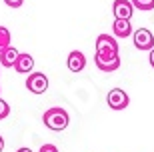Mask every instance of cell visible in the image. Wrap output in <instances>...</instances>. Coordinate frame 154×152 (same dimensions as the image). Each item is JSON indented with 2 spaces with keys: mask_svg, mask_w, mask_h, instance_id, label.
Listing matches in <instances>:
<instances>
[{
  "mask_svg": "<svg viewBox=\"0 0 154 152\" xmlns=\"http://www.w3.org/2000/svg\"><path fill=\"white\" fill-rule=\"evenodd\" d=\"M112 32H114V36H118V38L130 36L132 34L130 20H114V24H112Z\"/></svg>",
  "mask_w": 154,
  "mask_h": 152,
  "instance_id": "cell-11",
  "label": "cell"
},
{
  "mask_svg": "<svg viewBox=\"0 0 154 152\" xmlns=\"http://www.w3.org/2000/svg\"><path fill=\"white\" fill-rule=\"evenodd\" d=\"M112 12H114V20H130L134 8H132L130 0H114Z\"/></svg>",
  "mask_w": 154,
  "mask_h": 152,
  "instance_id": "cell-6",
  "label": "cell"
},
{
  "mask_svg": "<svg viewBox=\"0 0 154 152\" xmlns=\"http://www.w3.org/2000/svg\"><path fill=\"white\" fill-rule=\"evenodd\" d=\"M8 114H10V106H8V102L0 98V120H4Z\"/></svg>",
  "mask_w": 154,
  "mask_h": 152,
  "instance_id": "cell-14",
  "label": "cell"
},
{
  "mask_svg": "<svg viewBox=\"0 0 154 152\" xmlns=\"http://www.w3.org/2000/svg\"><path fill=\"white\" fill-rule=\"evenodd\" d=\"M18 54H20V52H18L14 46H8L6 50L0 52V64L6 66V68H12V66H14V62H16V58H18Z\"/></svg>",
  "mask_w": 154,
  "mask_h": 152,
  "instance_id": "cell-10",
  "label": "cell"
},
{
  "mask_svg": "<svg viewBox=\"0 0 154 152\" xmlns=\"http://www.w3.org/2000/svg\"><path fill=\"white\" fill-rule=\"evenodd\" d=\"M10 44V32H8V28H4V26H0V52L6 50Z\"/></svg>",
  "mask_w": 154,
  "mask_h": 152,
  "instance_id": "cell-12",
  "label": "cell"
},
{
  "mask_svg": "<svg viewBox=\"0 0 154 152\" xmlns=\"http://www.w3.org/2000/svg\"><path fill=\"white\" fill-rule=\"evenodd\" d=\"M16 152H32V150H30V148H18Z\"/></svg>",
  "mask_w": 154,
  "mask_h": 152,
  "instance_id": "cell-19",
  "label": "cell"
},
{
  "mask_svg": "<svg viewBox=\"0 0 154 152\" xmlns=\"http://www.w3.org/2000/svg\"><path fill=\"white\" fill-rule=\"evenodd\" d=\"M96 56H118V42L114 36L100 34L96 38Z\"/></svg>",
  "mask_w": 154,
  "mask_h": 152,
  "instance_id": "cell-2",
  "label": "cell"
},
{
  "mask_svg": "<svg viewBox=\"0 0 154 152\" xmlns=\"http://www.w3.org/2000/svg\"><path fill=\"white\" fill-rule=\"evenodd\" d=\"M148 60H150V66L154 68V48H152V50H150V58H148Z\"/></svg>",
  "mask_w": 154,
  "mask_h": 152,
  "instance_id": "cell-17",
  "label": "cell"
},
{
  "mask_svg": "<svg viewBox=\"0 0 154 152\" xmlns=\"http://www.w3.org/2000/svg\"><path fill=\"white\" fill-rule=\"evenodd\" d=\"M4 150V138H2V136H0V152Z\"/></svg>",
  "mask_w": 154,
  "mask_h": 152,
  "instance_id": "cell-18",
  "label": "cell"
},
{
  "mask_svg": "<svg viewBox=\"0 0 154 152\" xmlns=\"http://www.w3.org/2000/svg\"><path fill=\"white\" fill-rule=\"evenodd\" d=\"M66 64H68V70H70V72H82V70H84V66H86V56L80 50H72L68 54Z\"/></svg>",
  "mask_w": 154,
  "mask_h": 152,
  "instance_id": "cell-8",
  "label": "cell"
},
{
  "mask_svg": "<svg viewBox=\"0 0 154 152\" xmlns=\"http://www.w3.org/2000/svg\"><path fill=\"white\" fill-rule=\"evenodd\" d=\"M106 102H108V106L112 110H124L128 104H130V98L126 94L122 88H112L106 96Z\"/></svg>",
  "mask_w": 154,
  "mask_h": 152,
  "instance_id": "cell-5",
  "label": "cell"
},
{
  "mask_svg": "<svg viewBox=\"0 0 154 152\" xmlns=\"http://www.w3.org/2000/svg\"><path fill=\"white\" fill-rule=\"evenodd\" d=\"M38 152H58V148L54 146V144H42Z\"/></svg>",
  "mask_w": 154,
  "mask_h": 152,
  "instance_id": "cell-15",
  "label": "cell"
},
{
  "mask_svg": "<svg viewBox=\"0 0 154 152\" xmlns=\"http://www.w3.org/2000/svg\"><path fill=\"white\" fill-rule=\"evenodd\" d=\"M94 64L102 72H114L120 68V56H96L94 54Z\"/></svg>",
  "mask_w": 154,
  "mask_h": 152,
  "instance_id": "cell-7",
  "label": "cell"
},
{
  "mask_svg": "<svg viewBox=\"0 0 154 152\" xmlns=\"http://www.w3.org/2000/svg\"><path fill=\"white\" fill-rule=\"evenodd\" d=\"M0 90H2V88H0Z\"/></svg>",
  "mask_w": 154,
  "mask_h": 152,
  "instance_id": "cell-20",
  "label": "cell"
},
{
  "mask_svg": "<svg viewBox=\"0 0 154 152\" xmlns=\"http://www.w3.org/2000/svg\"><path fill=\"white\" fill-rule=\"evenodd\" d=\"M132 40L138 50H152L154 48V36L148 28H138L132 32Z\"/></svg>",
  "mask_w": 154,
  "mask_h": 152,
  "instance_id": "cell-4",
  "label": "cell"
},
{
  "mask_svg": "<svg viewBox=\"0 0 154 152\" xmlns=\"http://www.w3.org/2000/svg\"><path fill=\"white\" fill-rule=\"evenodd\" d=\"M26 88L32 94H44L48 90V78L42 72H30L26 78Z\"/></svg>",
  "mask_w": 154,
  "mask_h": 152,
  "instance_id": "cell-3",
  "label": "cell"
},
{
  "mask_svg": "<svg viewBox=\"0 0 154 152\" xmlns=\"http://www.w3.org/2000/svg\"><path fill=\"white\" fill-rule=\"evenodd\" d=\"M42 122H44L46 128L54 130V132H60V130H64L66 126H68L70 118H68V112L64 110V108H48L44 112V116H42Z\"/></svg>",
  "mask_w": 154,
  "mask_h": 152,
  "instance_id": "cell-1",
  "label": "cell"
},
{
  "mask_svg": "<svg viewBox=\"0 0 154 152\" xmlns=\"http://www.w3.org/2000/svg\"><path fill=\"white\" fill-rule=\"evenodd\" d=\"M4 2H6V6H10V8H20L24 0H4Z\"/></svg>",
  "mask_w": 154,
  "mask_h": 152,
  "instance_id": "cell-16",
  "label": "cell"
},
{
  "mask_svg": "<svg viewBox=\"0 0 154 152\" xmlns=\"http://www.w3.org/2000/svg\"><path fill=\"white\" fill-rule=\"evenodd\" d=\"M132 8H138V10H152L154 8V0H130Z\"/></svg>",
  "mask_w": 154,
  "mask_h": 152,
  "instance_id": "cell-13",
  "label": "cell"
},
{
  "mask_svg": "<svg viewBox=\"0 0 154 152\" xmlns=\"http://www.w3.org/2000/svg\"><path fill=\"white\" fill-rule=\"evenodd\" d=\"M12 68H14L16 72H20V74H30L32 68H34V58L30 56V54H22V52H20Z\"/></svg>",
  "mask_w": 154,
  "mask_h": 152,
  "instance_id": "cell-9",
  "label": "cell"
}]
</instances>
